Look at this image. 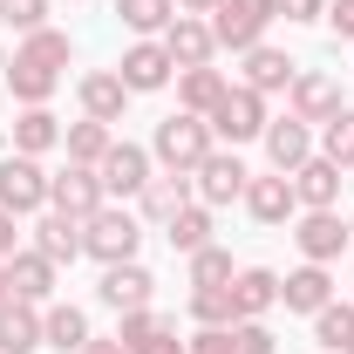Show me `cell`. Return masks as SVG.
I'll list each match as a JSON object with an SVG mask.
<instances>
[{"instance_id":"6da1fadb","label":"cell","mask_w":354,"mask_h":354,"mask_svg":"<svg viewBox=\"0 0 354 354\" xmlns=\"http://www.w3.org/2000/svg\"><path fill=\"white\" fill-rule=\"evenodd\" d=\"M68 55H75V41H68L62 28L21 35V48L7 55V88H14V102H21V109H41L48 95L62 88V68H68Z\"/></svg>"},{"instance_id":"7a4b0ae2","label":"cell","mask_w":354,"mask_h":354,"mask_svg":"<svg viewBox=\"0 0 354 354\" xmlns=\"http://www.w3.org/2000/svg\"><path fill=\"white\" fill-rule=\"evenodd\" d=\"M212 150H218L212 123H205V116H184V109H177V116H164V123H157V136H150V157H157L164 171H184V177L198 171Z\"/></svg>"},{"instance_id":"3957f363","label":"cell","mask_w":354,"mask_h":354,"mask_svg":"<svg viewBox=\"0 0 354 354\" xmlns=\"http://www.w3.org/2000/svg\"><path fill=\"white\" fill-rule=\"evenodd\" d=\"M136 245H143V218H136L130 205H102V212L82 218V252L88 259L123 266V259H136Z\"/></svg>"},{"instance_id":"277c9868","label":"cell","mask_w":354,"mask_h":354,"mask_svg":"<svg viewBox=\"0 0 354 354\" xmlns=\"http://www.w3.org/2000/svg\"><path fill=\"white\" fill-rule=\"evenodd\" d=\"M279 21V0H218V14H212V35H218V48H232V55H245V48L266 41V28Z\"/></svg>"},{"instance_id":"5b68a950","label":"cell","mask_w":354,"mask_h":354,"mask_svg":"<svg viewBox=\"0 0 354 354\" xmlns=\"http://www.w3.org/2000/svg\"><path fill=\"white\" fill-rule=\"evenodd\" d=\"M205 123H212V136H218V143H232V150H239V143L266 136V123H272V116H266V95H252L245 82H232V88L218 95V109H212Z\"/></svg>"},{"instance_id":"8992f818","label":"cell","mask_w":354,"mask_h":354,"mask_svg":"<svg viewBox=\"0 0 354 354\" xmlns=\"http://www.w3.org/2000/svg\"><path fill=\"white\" fill-rule=\"evenodd\" d=\"M0 212H14V218L48 212V171H41V157H21V150L0 157Z\"/></svg>"},{"instance_id":"52a82bcc","label":"cell","mask_w":354,"mask_h":354,"mask_svg":"<svg viewBox=\"0 0 354 354\" xmlns=\"http://www.w3.org/2000/svg\"><path fill=\"white\" fill-rule=\"evenodd\" d=\"M102 205H109V191H102V177L88 171V164H62V171H48V212L88 218V212H102Z\"/></svg>"},{"instance_id":"ba28073f","label":"cell","mask_w":354,"mask_h":354,"mask_svg":"<svg viewBox=\"0 0 354 354\" xmlns=\"http://www.w3.org/2000/svg\"><path fill=\"white\" fill-rule=\"evenodd\" d=\"M150 164H157V157H150L143 143H130V136H116V143H109V157L95 164V177H102V191H109V205H116V198H136V191H143V184L157 177Z\"/></svg>"},{"instance_id":"9c48e42d","label":"cell","mask_w":354,"mask_h":354,"mask_svg":"<svg viewBox=\"0 0 354 354\" xmlns=\"http://www.w3.org/2000/svg\"><path fill=\"white\" fill-rule=\"evenodd\" d=\"M293 245H300L307 266H334L354 239H348V218H341V212H300V218H293Z\"/></svg>"},{"instance_id":"30bf717a","label":"cell","mask_w":354,"mask_h":354,"mask_svg":"<svg viewBox=\"0 0 354 354\" xmlns=\"http://www.w3.org/2000/svg\"><path fill=\"white\" fill-rule=\"evenodd\" d=\"M245 177L252 171L239 164V150H212V157L191 171V191H198V205L218 212V205H239V198H245Z\"/></svg>"},{"instance_id":"8fae6325","label":"cell","mask_w":354,"mask_h":354,"mask_svg":"<svg viewBox=\"0 0 354 354\" xmlns=\"http://www.w3.org/2000/svg\"><path fill=\"white\" fill-rule=\"evenodd\" d=\"M116 75H123L130 95H157V88L177 82V62L164 55V41H130V48H123V62H116Z\"/></svg>"},{"instance_id":"7c38bea8","label":"cell","mask_w":354,"mask_h":354,"mask_svg":"<svg viewBox=\"0 0 354 354\" xmlns=\"http://www.w3.org/2000/svg\"><path fill=\"white\" fill-rule=\"evenodd\" d=\"M157 41H164V55H171L177 68H212V62H218V35H212V21H198V14H177Z\"/></svg>"},{"instance_id":"4fadbf2b","label":"cell","mask_w":354,"mask_h":354,"mask_svg":"<svg viewBox=\"0 0 354 354\" xmlns=\"http://www.w3.org/2000/svg\"><path fill=\"white\" fill-rule=\"evenodd\" d=\"M150 293H157V279H150V266H102V279H95V300L102 307H116V313H136V307H150Z\"/></svg>"},{"instance_id":"5bb4252c","label":"cell","mask_w":354,"mask_h":354,"mask_svg":"<svg viewBox=\"0 0 354 354\" xmlns=\"http://www.w3.org/2000/svg\"><path fill=\"white\" fill-rule=\"evenodd\" d=\"M266 164H272V171H300V164H307L313 157V123H300V116H293V109H286V116H272V123H266Z\"/></svg>"},{"instance_id":"9a60e30c","label":"cell","mask_w":354,"mask_h":354,"mask_svg":"<svg viewBox=\"0 0 354 354\" xmlns=\"http://www.w3.org/2000/svg\"><path fill=\"white\" fill-rule=\"evenodd\" d=\"M239 205H245L259 225H286V218H300V198H293V177H286V171L245 177V198H239Z\"/></svg>"},{"instance_id":"2e32d148","label":"cell","mask_w":354,"mask_h":354,"mask_svg":"<svg viewBox=\"0 0 354 354\" xmlns=\"http://www.w3.org/2000/svg\"><path fill=\"white\" fill-rule=\"evenodd\" d=\"M293 75H300V62H293V55H279V48H266V41L239 55V82L252 88V95H286Z\"/></svg>"},{"instance_id":"e0dca14e","label":"cell","mask_w":354,"mask_h":354,"mask_svg":"<svg viewBox=\"0 0 354 354\" xmlns=\"http://www.w3.org/2000/svg\"><path fill=\"white\" fill-rule=\"evenodd\" d=\"M286 102H293V116H300V123H327L334 109H348V102H341V82H334L327 68H300L293 88H286Z\"/></svg>"},{"instance_id":"ac0fdd59","label":"cell","mask_w":354,"mask_h":354,"mask_svg":"<svg viewBox=\"0 0 354 354\" xmlns=\"http://www.w3.org/2000/svg\"><path fill=\"white\" fill-rule=\"evenodd\" d=\"M75 95H82V116H95V123H123V109H130V88H123V75L116 68H88L82 82H75Z\"/></svg>"},{"instance_id":"d6986e66","label":"cell","mask_w":354,"mask_h":354,"mask_svg":"<svg viewBox=\"0 0 354 354\" xmlns=\"http://www.w3.org/2000/svg\"><path fill=\"white\" fill-rule=\"evenodd\" d=\"M198 191H191V177L184 171H164V177H150L143 191H136V218H150V225H171L184 205H191Z\"/></svg>"},{"instance_id":"ffe728a7","label":"cell","mask_w":354,"mask_h":354,"mask_svg":"<svg viewBox=\"0 0 354 354\" xmlns=\"http://www.w3.org/2000/svg\"><path fill=\"white\" fill-rule=\"evenodd\" d=\"M232 307H239V320H266L279 307V272L272 266H239L232 272Z\"/></svg>"},{"instance_id":"44dd1931","label":"cell","mask_w":354,"mask_h":354,"mask_svg":"<svg viewBox=\"0 0 354 354\" xmlns=\"http://www.w3.org/2000/svg\"><path fill=\"white\" fill-rule=\"evenodd\" d=\"M293 198H300V212H334V205H341V164H327V157L313 150L307 164L293 171Z\"/></svg>"},{"instance_id":"7402d4cb","label":"cell","mask_w":354,"mask_h":354,"mask_svg":"<svg viewBox=\"0 0 354 354\" xmlns=\"http://www.w3.org/2000/svg\"><path fill=\"white\" fill-rule=\"evenodd\" d=\"M35 252L55 266H75L82 259V218L68 212H35Z\"/></svg>"},{"instance_id":"603a6c76","label":"cell","mask_w":354,"mask_h":354,"mask_svg":"<svg viewBox=\"0 0 354 354\" xmlns=\"http://www.w3.org/2000/svg\"><path fill=\"white\" fill-rule=\"evenodd\" d=\"M55 272H62V266H55V259H41L35 245H21V252L7 259V279H14V300H35V307H48V300H55Z\"/></svg>"},{"instance_id":"cb8c5ba5","label":"cell","mask_w":354,"mask_h":354,"mask_svg":"<svg viewBox=\"0 0 354 354\" xmlns=\"http://www.w3.org/2000/svg\"><path fill=\"white\" fill-rule=\"evenodd\" d=\"M327 300H334V272L327 266H300V272L279 279V307L286 313H320Z\"/></svg>"},{"instance_id":"d4e9b609","label":"cell","mask_w":354,"mask_h":354,"mask_svg":"<svg viewBox=\"0 0 354 354\" xmlns=\"http://www.w3.org/2000/svg\"><path fill=\"white\" fill-rule=\"evenodd\" d=\"M82 341H88V313L68 307V300H48V307H41V348L82 354Z\"/></svg>"},{"instance_id":"484cf974","label":"cell","mask_w":354,"mask_h":354,"mask_svg":"<svg viewBox=\"0 0 354 354\" xmlns=\"http://www.w3.org/2000/svg\"><path fill=\"white\" fill-rule=\"evenodd\" d=\"M225 88H232L225 68H177V109H184V116H212Z\"/></svg>"},{"instance_id":"4316f807","label":"cell","mask_w":354,"mask_h":354,"mask_svg":"<svg viewBox=\"0 0 354 354\" xmlns=\"http://www.w3.org/2000/svg\"><path fill=\"white\" fill-rule=\"evenodd\" d=\"M41 348V307L35 300H7L0 307V354H35Z\"/></svg>"},{"instance_id":"83f0119b","label":"cell","mask_w":354,"mask_h":354,"mask_svg":"<svg viewBox=\"0 0 354 354\" xmlns=\"http://www.w3.org/2000/svg\"><path fill=\"white\" fill-rule=\"evenodd\" d=\"M109 143H116V130H109V123H95V116H82V123H68V130H62L68 164H88V171L109 157Z\"/></svg>"},{"instance_id":"f1b7e54d","label":"cell","mask_w":354,"mask_h":354,"mask_svg":"<svg viewBox=\"0 0 354 354\" xmlns=\"http://www.w3.org/2000/svg\"><path fill=\"white\" fill-rule=\"evenodd\" d=\"M116 21L130 28L136 41H157V35L177 21V0H116Z\"/></svg>"},{"instance_id":"f546056e","label":"cell","mask_w":354,"mask_h":354,"mask_svg":"<svg viewBox=\"0 0 354 354\" xmlns=\"http://www.w3.org/2000/svg\"><path fill=\"white\" fill-rule=\"evenodd\" d=\"M164 239H171V252H184V259H191V252H205V245H212V205H198V198H191V205L164 225Z\"/></svg>"},{"instance_id":"4dcf8cb0","label":"cell","mask_w":354,"mask_h":354,"mask_svg":"<svg viewBox=\"0 0 354 354\" xmlns=\"http://www.w3.org/2000/svg\"><path fill=\"white\" fill-rule=\"evenodd\" d=\"M55 143H62V123L48 116V102H41V109H21V116H14V150H21V157H48Z\"/></svg>"},{"instance_id":"1f68e13d","label":"cell","mask_w":354,"mask_h":354,"mask_svg":"<svg viewBox=\"0 0 354 354\" xmlns=\"http://www.w3.org/2000/svg\"><path fill=\"white\" fill-rule=\"evenodd\" d=\"M313 341L327 354H348V341H354V300H327V307L313 313Z\"/></svg>"},{"instance_id":"d6a6232c","label":"cell","mask_w":354,"mask_h":354,"mask_svg":"<svg viewBox=\"0 0 354 354\" xmlns=\"http://www.w3.org/2000/svg\"><path fill=\"white\" fill-rule=\"evenodd\" d=\"M320 157L341 164V171H354V102H348V109H334V116L320 123Z\"/></svg>"},{"instance_id":"836d02e7","label":"cell","mask_w":354,"mask_h":354,"mask_svg":"<svg viewBox=\"0 0 354 354\" xmlns=\"http://www.w3.org/2000/svg\"><path fill=\"white\" fill-rule=\"evenodd\" d=\"M191 320H198V327H239L232 286H191Z\"/></svg>"},{"instance_id":"e575fe53","label":"cell","mask_w":354,"mask_h":354,"mask_svg":"<svg viewBox=\"0 0 354 354\" xmlns=\"http://www.w3.org/2000/svg\"><path fill=\"white\" fill-rule=\"evenodd\" d=\"M232 252L225 245H205V252H191V286H232Z\"/></svg>"},{"instance_id":"d590c367","label":"cell","mask_w":354,"mask_h":354,"mask_svg":"<svg viewBox=\"0 0 354 354\" xmlns=\"http://www.w3.org/2000/svg\"><path fill=\"white\" fill-rule=\"evenodd\" d=\"M0 21L14 35H41L48 28V0H0Z\"/></svg>"},{"instance_id":"8d00e7d4","label":"cell","mask_w":354,"mask_h":354,"mask_svg":"<svg viewBox=\"0 0 354 354\" xmlns=\"http://www.w3.org/2000/svg\"><path fill=\"white\" fill-rule=\"evenodd\" d=\"M232 354H279L272 348V327H266V320H239V327H232Z\"/></svg>"},{"instance_id":"74e56055","label":"cell","mask_w":354,"mask_h":354,"mask_svg":"<svg viewBox=\"0 0 354 354\" xmlns=\"http://www.w3.org/2000/svg\"><path fill=\"white\" fill-rule=\"evenodd\" d=\"M184 348H191V354H232V327H198Z\"/></svg>"},{"instance_id":"f35d334b","label":"cell","mask_w":354,"mask_h":354,"mask_svg":"<svg viewBox=\"0 0 354 354\" xmlns=\"http://www.w3.org/2000/svg\"><path fill=\"white\" fill-rule=\"evenodd\" d=\"M327 28H334V41H354V0H327V14H320Z\"/></svg>"},{"instance_id":"ab89813d","label":"cell","mask_w":354,"mask_h":354,"mask_svg":"<svg viewBox=\"0 0 354 354\" xmlns=\"http://www.w3.org/2000/svg\"><path fill=\"white\" fill-rule=\"evenodd\" d=\"M130 354H191V348L177 341V327H157V334H150V341H136Z\"/></svg>"},{"instance_id":"60d3db41","label":"cell","mask_w":354,"mask_h":354,"mask_svg":"<svg viewBox=\"0 0 354 354\" xmlns=\"http://www.w3.org/2000/svg\"><path fill=\"white\" fill-rule=\"evenodd\" d=\"M14 252H21V218H14V212H0V266L14 259Z\"/></svg>"},{"instance_id":"b9f144b4","label":"cell","mask_w":354,"mask_h":354,"mask_svg":"<svg viewBox=\"0 0 354 354\" xmlns=\"http://www.w3.org/2000/svg\"><path fill=\"white\" fill-rule=\"evenodd\" d=\"M279 14H286V21H320L327 0H279Z\"/></svg>"},{"instance_id":"7bdbcfd3","label":"cell","mask_w":354,"mask_h":354,"mask_svg":"<svg viewBox=\"0 0 354 354\" xmlns=\"http://www.w3.org/2000/svg\"><path fill=\"white\" fill-rule=\"evenodd\" d=\"M82 354H130V348H123V341H95V334H88V341H82Z\"/></svg>"},{"instance_id":"ee69618b","label":"cell","mask_w":354,"mask_h":354,"mask_svg":"<svg viewBox=\"0 0 354 354\" xmlns=\"http://www.w3.org/2000/svg\"><path fill=\"white\" fill-rule=\"evenodd\" d=\"M184 14H218V0H177Z\"/></svg>"},{"instance_id":"f6af8a7d","label":"cell","mask_w":354,"mask_h":354,"mask_svg":"<svg viewBox=\"0 0 354 354\" xmlns=\"http://www.w3.org/2000/svg\"><path fill=\"white\" fill-rule=\"evenodd\" d=\"M7 300H14V279H7V266H0V307H7Z\"/></svg>"},{"instance_id":"bcb514c9","label":"cell","mask_w":354,"mask_h":354,"mask_svg":"<svg viewBox=\"0 0 354 354\" xmlns=\"http://www.w3.org/2000/svg\"><path fill=\"white\" fill-rule=\"evenodd\" d=\"M0 75H7V48H0Z\"/></svg>"},{"instance_id":"7dc6e473","label":"cell","mask_w":354,"mask_h":354,"mask_svg":"<svg viewBox=\"0 0 354 354\" xmlns=\"http://www.w3.org/2000/svg\"><path fill=\"white\" fill-rule=\"evenodd\" d=\"M348 239H354V218H348Z\"/></svg>"},{"instance_id":"c3c4849f","label":"cell","mask_w":354,"mask_h":354,"mask_svg":"<svg viewBox=\"0 0 354 354\" xmlns=\"http://www.w3.org/2000/svg\"><path fill=\"white\" fill-rule=\"evenodd\" d=\"M348 354H354V341H348Z\"/></svg>"}]
</instances>
